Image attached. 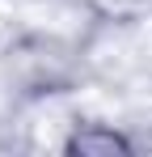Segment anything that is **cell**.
<instances>
[{
	"label": "cell",
	"instance_id": "obj_1",
	"mask_svg": "<svg viewBox=\"0 0 152 157\" xmlns=\"http://www.w3.org/2000/svg\"><path fill=\"white\" fill-rule=\"evenodd\" d=\"M72 149H80V153H123L127 144L114 136V132H85V136H76Z\"/></svg>",
	"mask_w": 152,
	"mask_h": 157
}]
</instances>
